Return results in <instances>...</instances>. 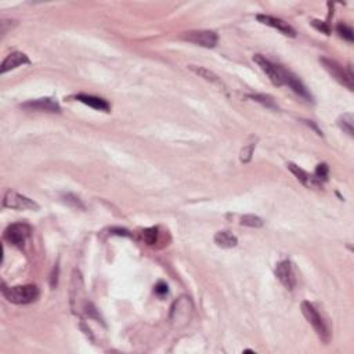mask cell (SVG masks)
<instances>
[{
	"label": "cell",
	"instance_id": "1",
	"mask_svg": "<svg viewBox=\"0 0 354 354\" xmlns=\"http://www.w3.org/2000/svg\"><path fill=\"white\" fill-rule=\"evenodd\" d=\"M3 295L14 305H29L39 298V288L36 285H18L7 288L3 285Z\"/></svg>",
	"mask_w": 354,
	"mask_h": 354
},
{
	"label": "cell",
	"instance_id": "2",
	"mask_svg": "<svg viewBox=\"0 0 354 354\" xmlns=\"http://www.w3.org/2000/svg\"><path fill=\"white\" fill-rule=\"evenodd\" d=\"M302 313L306 317V320L309 321L311 327L314 328V331L318 335L324 343H328L331 340V332L328 325L325 324L324 318L321 317V314L317 311V309L314 307V305H311L310 302H303L302 303Z\"/></svg>",
	"mask_w": 354,
	"mask_h": 354
},
{
	"label": "cell",
	"instance_id": "3",
	"mask_svg": "<svg viewBox=\"0 0 354 354\" xmlns=\"http://www.w3.org/2000/svg\"><path fill=\"white\" fill-rule=\"evenodd\" d=\"M253 61H255L256 64L260 67L261 71L269 76V79L271 80V83L276 84V86H282V84H285L286 76H288V72H289V71L284 69L281 65H277L274 64V63H271L270 60H267L264 55H261V54L253 55Z\"/></svg>",
	"mask_w": 354,
	"mask_h": 354
},
{
	"label": "cell",
	"instance_id": "4",
	"mask_svg": "<svg viewBox=\"0 0 354 354\" xmlns=\"http://www.w3.org/2000/svg\"><path fill=\"white\" fill-rule=\"evenodd\" d=\"M32 228L26 223H13L6 228L5 240L11 245L22 249L26 244V240L31 237Z\"/></svg>",
	"mask_w": 354,
	"mask_h": 354
},
{
	"label": "cell",
	"instance_id": "5",
	"mask_svg": "<svg viewBox=\"0 0 354 354\" xmlns=\"http://www.w3.org/2000/svg\"><path fill=\"white\" fill-rule=\"evenodd\" d=\"M321 63H322V65H324V68L330 72L332 76H334L339 83H342L343 86H346V87L349 88V90H353L354 84H353V72H351V68H347L344 69L343 67L340 64H338L336 61H334V60H330V58H321L320 60Z\"/></svg>",
	"mask_w": 354,
	"mask_h": 354
},
{
	"label": "cell",
	"instance_id": "6",
	"mask_svg": "<svg viewBox=\"0 0 354 354\" xmlns=\"http://www.w3.org/2000/svg\"><path fill=\"white\" fill-rule=\"evenodd\" d=\"M3 206L15 209V211H39V205L31 198L21 195L18 192L9 190L3 198Z\"/></svg>",
	"mask_w": 354,
	"mask_h": 354
},
{
	"label": "cell",
	"instance_id": "7",
	"mask_svg": "<svg viewBox=\"0 0 354 354\" xmlns=\"http://www.w3.org/2000/svg\"><path fill=\"white\" fill-rule=\"evenodd\" d=\"M183 39L206 49H213L219 42V36L213 31H190L183 35Z\"/></svg>",
	"mask_w": 354,
	"mask_h": 354
},
{
	"label": "cell",
	"instance_id": "8",
	"mask_svg": "<svg viewBox=\"0 0 354 354\" xmlns=\"http://www.w3.org/2000/svg\"><path fill=\"white\" fill-rule=\"evenodd\" d=\"M276 277L286 289L292 290L296 286V278L289 260L280 261L276 267Z\"/></svg>",
	"mask_w": 354,
	"mask_h": 354
},
{
	"label": "cell",
	"instance_id": "9",
	"mask_svg": "<svg viewBox=\"0 0 354 354\" xmlns=\"http://www.w3.org/2000/svg\"><path fill=\"white\" fill-rule=\"evenodd\" d=\"M25 109H34V111H43V112L58 113L61 112V107L55 100L46 97V99L31 100L28 103H24L21 105Z\"/></svg>",
	"mask_w": 354,
	"mask_h": 354
},
{
	"label": "cell",
	"instance_id": "10",
	"mask_svg": "<svg viewBox=\"0 0 354 354\" xmlns=\"http://www.w3.org/2000/svg\"><path fill=\"white\" fill-rule=\"evenodd\" d=\"M256 18L259 22L264 25H269L271 28H276L278 29L282 35L285 36H289V38H295L296 36V31L290 26L288 22L285 21L280 20V18H276V17H271V15H266V14H257Z\"/></svg>",
	"mask_w": 354,
	"mask_h": 354
},
{
	"label": "cell",
	"instance_id": "11",
	"mask_svg": "<svg viewBox=\"0 0 354 354\" xmlns=\"http://www.w3.org/2000/svg\"><path fill=\"white\" fill-rule=\"evenodd\" d=\"M288 169H289L290 172L295 174L296 179L307 188H311V190H320V188H322V183H321L314 174H310V173L305 172L303 169H300L295 163H288Z\"/></svg>",
	"mask_w": 354,
	"mask_h": 354
},
{
	"label": "cell",
	"instance_id": "12",
	"mask_svg": "<svg viewBox=\"0 0 354 354\" xmlns=\"http://www.w3.org/2000/svg\"><path fill=\"white\" fill-rule=\"evenodd\" d=\"M31 64V60L28 58V55L21 51H13L11 54L6 57V60L2 63V68H0V74H6L11 69H15L21 67V65Z\"/></svg>",
	"mask_w": 354,
	"mask_h": 354
},
{
	"label": "cell",
	"instance_id": "13",
	"mask_svg": "<svg viewBox=\"0 0 354 354\" xmlns=\"http://www.w3.org/2000/svg\"><path fill=\"white\" fill-rule=\"evenodd\" d=\"M79 103H83L84 105H88L92 108L97 109V111H103V112H109L111 111V105L107 100L97 97V96H90V94H76L74 97Z\"/></svg>",
	"mask_w": 354,
	"mask_h": 354
},
{
	"label": "cell",
	"instance_id": "14",
	"mask_svg": "<svg viewBox=\"0 0 354 354\" xmlns=\"http://www.w3.org/2000/svg\"><path fill=\"white\" fill-rule=\"evenodd\" d=\"M285 84L286 86H289V87L303 100H306V101H313V96H311V93L307 90V87H306L305 84L302 83V80H300L298 76H295V75L292 74V72H288Z\"/></svg>",
	"mask_w": 354,
	"mask_h": 354
},
{
	"label": "cell",
	"instance_id": "15",
	"mask_svg": "<svg viewBox=\"0 0 354 354\" xmlns=\"http://www.w3.org/2000/svg\"><path fill=\"white\" fill-rule=\"evenodd\" d=\"M215 244L219 248L230 249V248H235L238 245V238L228 231H217L215 234Z\"/></svg>",
	"mask_w": 354,
	"mask_h": 354
},
{
	"label": "cell",
	"instance_id": "16",
	"mask_svg": "<svg viewBox=\"0 0 354 354\" xmlns=\"http://www.w3.org/2000/svg\"><path fill=\"white\" fill-rule=\"evenodd\" d=\"M188 68L191 69L194 74L198 75L199 78L205 79V80L211 82V83H215V84H219V86H221V82H220V79H219V76H217L215 72H212L211 69L203 68V67H197V65H188Z\"/></svg>",
	"mask_w": 354,
	"mask_h": 354
},
{
	"label": "cell",
	"instance_id": "17",
	"mask_svg": "<svg viewBox=\"0 0 354 354\" xmlns=\"http://www.w3.org/2000/svg\"><path fill=\"white\" fill-rule=\"evenodd\" d=\"M338 125H339V128L342 129V130H344V132L349 134L350 137H353L354 136V118H353V113H343L342 116H340L339 119H338Z\"/></svg>",
	"mask_w": 354,
	"mask_h": 354
},
{
	"label": "cell",
	"instance_id": "18",
	"mask_svg": "<svg viewBox=\"0 0 354 354\" xmlns=\"http://www.w3.org/2000/svg\"><path fill=\"white\" fill-rule=\"evenodd\" d=\"M248 97L253 100V101H256V103H260L261 105H264L266 108L278 109V105L276 104V101L273 100V97L267 96V94H251Z\"/></svg>",
	"mask_w": 354,
	"mask_h": 354
},
{
	"label": "cell",
	"instance_id": "19",
	"mask_svg": "<svg viewBox=\"0 0 354 354\" xmlns=\"http://www.w3.org/2000/svg\"><path fill=\"white\" fill-rule=\"evenodd\" d=\"M158 227H150V228H145L141 231V237H143V241L147 244V245H155L158 242Z\"/></svg>",
	"mask_w": 354,
	"mask_h": 354
},
{
	"label": "cell",
	"instance_id": "20",
	"mask_svg": "<svg viewBox=\"0 0 354 354\" xmlns=\"http://www.w3.org/2000/svg\"><path fill=\"white\" fill-rule=\"evenodd\" d=\"M241 224L246 227H252V228H260L264 224V221L261 220L259 216L255 215H245L241 217Z\"/></svg>",
	"mask_w": 354,
	"mask_h": 354
},
{
	"label": "cell",
	"instance_id": "21",
	"mask_svg": "<svg viewBox=\"0 0 354 354\" xmlns=\"http://www.w3.org/2000/svg\"><path fill=\"white\" fill-rule=\"evenodd\" d=\"M336 31H338V34H339L340 38H343V39L349 40V42H353V40H354L353 29L350 28L349 25H346V24H343V22H340V24H338V26H336Z\"/></svg>",
	"mask_w": 354,
	"mask_h": 354
},
{
	"label": "cell",
	"instance_id": "22",
	"mask_svg": "<svg viewBox=\"0 0 354 354\" xmlns=\"http://www.w3.org/2000/svg\"><path fill=\"white\" fill-rule=\"evenodd\" d=\"M256 144L255 143H249L248 145L241 150V155H240V159H241L242 163H248L251 162L252 155H253V151H255Z\"/></svg>",
	"mask_w": 354,
	"mask_h": 354
},
{
	"label": "cell",
	"instance_id": "23",
	"mask_svg": "<svg viewBox=\"0 0 354 354\" xmlns=\"http://www.w3.org/2000/svg\"><path fill=\"white\" fill-rule=\"evenodd\" d=\"M328 172H330V169H328V166H327V163H320L318 166H317V169H315V174L314 176L318 179V180H327L328 179Z\"/></svg>",
	"mask_w": 354,
	"mask_h": 354
},
{
	"label": "cell",
	"instance_id": "24",
	"mask_svg": "<svg viewBox=\"0 0 354 354\" xmlns=\"http://www.w3.org/2000/svg\"><path fill=\"white\" fill-rule=\"evenodd\" d=\"M65 202L67 203H72L74 202V205H75V208H82L83 209V205L80 203V201H79V198H76L75 195H72V194H67L65 195Z\"/></svg>",
	"mask_w": 354,
	"mask_h": 354
},
{
	"label": "cell",
	"instance_id": "25",
	"mask_svg": "<svg viewBox=\"0 0 354 354\" xmlns=\"http://www.w3.org/2000/svg\"><path fill=\"white\" fill-rule=\"evenodd\" d=\"M169 292V289H167V285L165 284V282H158L157 286H155V293L159 296H165Z\"/></svg>",
	"mask_w": 354,
	"mask_h": 354
},
{
	"label": "cell",
	"instance_id": "26",
	"mask_svg": "<svg viewBox=\"0 0 354 354\" xmlns=\"http://www.w3.org/2000/svg\"><path fill=\"white\" fill-rule=\"evenodd\" d=\"M311 24L314 25L317 29H320L321 32L330 35V28H328V25H325L324 22H321V21H317V20H313V22H311Z\"/></svg>",
	"mask_w": 354,
	"mask_h": 354
},
{
	"label": "cell",
	"instance_id": "27",
	"mask_svg": "<svg viewBox=\"0 0 354 354\" xmlns=\"http://www.w3.org/2000/svg\"><path fill=\"white\" fill-rule=\"evenodd\" d=\"M57 281H58V264H55L54 267V271H53V274H51V288L54 289L55 286H57Z\"/></svg>",
	"mask_w": 354,
	"mask_h": 354
},
{
	"label": "cell",
	"instance_id": "28",
	"mask_svg": "<svg viewBox=\"0 0 354 354\" xmlns=\"http://www.w3.org/2000/svg\"><path fill=\"white\" fill-rule=\"evenodd\" d=\"M111 231H112V234H116V235L130 237V234H129L128 230H125V228H112Z\"/></svg>",
	"mask_w": 354,
	"mask_h": 354
},
{
	"label": "cell",
	"instance_id": "29",
	"mask_svg": "<svg viewBox=\"0 0 354 354\" xmlns=\"http://www.w3.org/2000/svg\"><path fill=\"white\" fill-rule=\"evenodd\" d=\"M305 122H306V123H307V125H309V126H311V128L314 129V130H315V132H317V134H318V136H322V132H321L320 129L317 128V126H315L314 123L311 122V121H305Z\"/></svg>",
	"mask_w": 354,
	"mask_h": 354
},
{
	"label": "cell",
	"instance_id": "30",
	"mask_svg": "<svg viewBox=\"0 0 354 354\" xmlns=\"http://www.w3.org/2000/svg\"><path fill=\"white\" fill-rule=\"evenodd\" d=\"M244 353H255L253 350H244Z\"/></svg>",
	"mask_w": 354,
	"mask_h": 354
}]
</instances>
